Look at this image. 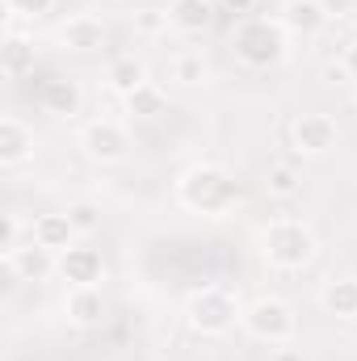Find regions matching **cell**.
Returning <instances> with one entry per match:
<instances>
[{
    "instance_id": "cell-24",
    "label": "cell",
    "mask_w": 357,
    "mask_h": 361,
    "mask_svg": "<svg viewBox=\"0 0 357 361\" xmlns=\"http://www.w3.org/2000/svg\"><path fill=\"white\" fill-rule=\"evenodd\" d=\"M135 30H139V34H160V30H169V8H139V13H135Z\"/></svg>"
},
{
    "instance_id": "cell-16",
    "label": "cell",
    "mask_w": 357,
    "mask_h": 361,
    "mask_svg": "<svg viewBox=\"0 0 357 361\" xmlns=\"http://www.w3.org/2000/svg\"><path fill=\"white\" fill-rule=\"evenodd\" d=\"M214 21V0H169V25L181 34H206Z\"/></svg>"
},
{
    "instance_id": "cell-14",
    "label": "cell",
    "mask_w": 357,
    "mask_h": 361,
    "mask_svg": "<svg viewBox=\"0 0 357 361\" xmlns=\"http://www.w3.org/2000/svg\"><path fill=\"white\" fill-rule=\"evenodd\" d=\"M63 315L76 324V328H97L105 319V298L97 286H72L68 298H63Z\"/></svg>"
},
{
    "instance_id": "cell-2",
    "label": "cell",
    "mask_w": 357,
    "mask_h": 361,
    "mask_svg": "<svg viewBox=\"0 0 357 361\" xmlns=\"http://www.w3.org/2000/svg\"><path fill=\"white\" fill-rule=\"evenodd\" d=\"M286 42H290V34L282 30L277 17H240L231 25V55H236V63H244L253 72L277 68L286 59Z\"/></svg>"
},
{
    "instance_id": "cell-15",
    "label": "cell",
    "mask_w": 357,
    "mask_h": 361,
    "mask_svg": "<svg viewBox=\"0 0 357 361\" xmlns=\"http://www.w3.org/2000/svg\"><path fill=\"white\" fill-rule=\"evenodd\" d=\"M320 307L337 319H357V277L353 273H341V277H328L320 286Z\"/></svg>"
},
{
    "instance_id": "cell-25",
    "label": "cell",
    "mask_w": 357,
    "mask_h": 361,
    "mask_svg": "<svg viewBox=\"0 0 357 361\" xmlns=\"http://www.w3.org/2000/svg\"><path fill=\"white\" fill-rule=\"evenodd\" d=\"M51 4H55V0H4L8 17H25V21H34V17L51 13Z\"/></svg>"
},
{
    "instance_id": "cell-5",
    "label": "cell",
    "mask_w": 357,
    "mask_h": 361,
    "mask_svg": "<svg viewBox=\"0 0 357 361\" xmlns=\"http://www.w3.org/2000/svg\"><path fill=\"white\" fill-rule=\"evenodd\" d=\"M240 328H244L253 341H261V345H286V341L294 336L298 319H294V311H290L286 298H277V294H261V298H253V302L244 307Z\"/></svg>"
},
{
    "instance_id": "cell-7",
    "label": "cell",
    "mask_w": 357,
    "mask_h": 361,
    "mask_svg": "<svg viewBox=\"0 0 357 361\" xmlns=\"http://www.w3.org/2000/svg\"><path fill=\"white\" fill-rule=\"evenodd\" d=\"M290 139H294V152L298 156H328L337 143H341V126H337V118L332 114H320V109H311V114H298L294 122H290Z\"/></svg>"
},
{
    "instance_id": "cell-9",
    "label": "cell",
    "mask_w": 357,
    "mask_h": 361,
    "mask_svg": "<svg viewBox=\"0 0 357 361\" xmlns=\"http://www.w3.org/2000/svg\"><path fill=\"white\" fill-rule=\"evenodd\" d=\"M30 240L59 257V252H68V248L80 240V231H76V223L68 219V210H51V214H38V219L30 223Z\"/></svg>"
},
{
    "instance_id": "cell-1",
    "label": "cell",
    "mask_w": 357,
    "mask_h": 361,
    "mask_svg": "<svg viewBox=\"0 0 357 361\" xmlns=\"http://www.w3.org/2000/svg\"><path fill=\"white\" fill-rule=\"evenodd\" d=\"M177 202L193 214H206V219H227L240 202V185L236 177L214 164V160H202V164H189L177 177Z\"/></svg>"
},
{
    "instance_id": "cell-20",
    "label": "cell",
    "mask_w": 357,
    "mask_h": 361,
    "mask_svg": "<svg viewBox=\"0 0 357 361\" xmlns=\"http://www.w3.org/2000/svg\"><path fill=\"white\" fill-rule=\"evenodd\" d=\"M0 63H4V76H25L34 68V38H25L21 30H8L0 47Z\"/></svg>"
},
{
    "instance_id": "cell-18",
    "label": "cell",
    "mask_w": 357,
    "mask_h": 361,
    "mask_svg": "<svg viewBox=\"0 0 357 361\" xmlns=\"http://www.w3.org/2000/svg\"><path fill=\"white\" fill-rule=\"evenodd\" d=\"M169 80H177L181 89H202L210 80V59L202 51H177L169 59Z\"/></svg>"
},
{
    "instance_id": "cell-26",
    "label": "cell",
    "mask_w": 357,
    "mask_h": 361,
    "mask_svg": "<svg viewBox=\"0 0 357 361\" xmlns=\"http://www.w3.org/2000/svg\"><path fill=\"white\" fill-rule=\"evenodd\" d=\"M25 240H21V223H17V214H4V223H0V252L8 257L13 248H21Z\"/></svg>"
},
{
    "instance_id": "cell-12",
    "label": "cell",
    "mask_w": 357,
    "mask_h": 361,
    "mask_svg": "<svg viewBox=\"0 0 357 361\" xmlns=\"http://www.w3.org/2000/svg\"><path fill=\"white\" fill-rule=\"evenodd\" d=\"M277 21H282V30L290 38H315L328 25V8L320 0H286L282 13H277Z\"/></svg>"
},
{
    "instance_id": "cell-11",
    "label": "cell",
    "mask_w": 357,
    "mask_h": 361,
    "mask_svg": "<svg viewBox=\"0 0 357 361\" xmlns=\"http://www.w3.org/2000/svg\"><path fill=\"white\" fill-rule=\"evenodd\" d=\"M30 160H34V130L21 118L4 114L0 118V169H21Z\"/></svg>"
},
{
    "instance_id": "cell-17",
    "label": "cell",
    "mask_w": 357,
    "mask_h": 361,
    "mask_svg": "<svg viewBox=\"0 0 357 361\" xmlns=\"http://www.w3.org/2000/svg\"><path fill=\"white\" fill-rule=\"evenodd\" d=\"M105 85L118 92V97H131V92H139L147 85V63L135 59V55H118V59H109V68H105Z\"/></svg>"
},
{
    "instance_id": "cell-10",
    "label": "cell",
    "mask_w": 357,
    "mask_h": 361,
    "mask_svg": "<svg viewBox=\"0 0 357 361\" xmlns=\"http://www.w3.org/2000/svg\"><path fill=\"white\" fill-rule=\"evenodd\" d=\"M59 47L72 51V55H92V51H101V47H105V25H101V17H92V13L68 17V21L59 25Z\"/></svg>"
},
{
    "instance_id": "cell-21",
    "label": "cell",
    "mask_w": 357,
    "mask_h": 361,
    "mask_svg": "<svg viewBox=\"0 0 357 361\" xmlns=\"http://www.w3.org/2000/svg\"><path fill=\"white\" fill-rule=\"evenodd\" d=\"M265 193L269 197H298V193H303V177H298V169H294V164H269Z\"/></svg>"
},
{
    "instance_id": "cell-28",
    "label": "cell",
    "mask_w": 357,
    "mask_h": 361,
    "mask_svg": "<svg viewBox=\"0 0 357 361\" xmlns=\"http://www.w3.org/2000/svg\"><path fill=\"white\" fill-rule=\"evenodd\" d=\"M214 8H219V13H231V17L240 21V17H253L257 0H214Z\"/></svg>"
},
{
    "instance_id": "cell-6",
    "label": "cell",
    "mask_w": 357,
    "mask_h": 361,
    "mask_svg": "<svg viewBox=\"0 0 357 361\" xmlns=\"http://www.w3.org/2000/svg\"><path fill=\"white\" fill-rule=\"evenodd\" d=\"M80 147L92 164H122L131 156V135L114 118H92L80 126Z\"/></svg>"
},
{
    "instance_id": "cell-27",
    "label": "cell",
    "mask_w": 357,
    "mask_h": 361,
    "mask_svg": "<svg viewBox=\"0 0 357 361\" xmlns=\"http://www.w3.org/2000/svg\"><path fill=\"white\" fill-rule=\"evenodd\" d=\"M337 68H341V72H345V76L357 85V38H349V42L341 47V59H337Z\"/></svg>"
},
{
    "instance_id": "cell-22",
    "label": "cell",
    "mask_w": 357,
    "mask_h": 361,
    "mask_svg": "<svg viewBox=\"0 0 357 361\" xmlns=\"http://www.w3.org/2000/svg\"><path fill=\"white\" fill-rule=\"evenodd\" d=\"M126 101V114H135V118H156V114H164V92L160 85H143L139 92H131V97H122Z\"/></svg>"
},
{
    "instance_id": "cell-19",
    "label": "cell",
    "mask_w": 357,
    "mask_h": 361,
    "mask_svg": "<svg viewBox=\"0 0 357 361\" xmlns=\"http://www.w3.org/2000/svg\"><path fill=\"white\" fill-rule=\"evenodd\" d=\"M38 97H42V109L47 114H59V118H72L80 109V85L68 80V76H51Z\"/></svg>"
},
{
    "instance_id": "cell-13",
    "label": "cell",
    "mask_w": 357,
    "mask_h": 361,
    "mask_svg": "<svg viewBox=\"0 0 357 361\" xmlns=\"http://www.w3.org/2000/svg\"><path fill=\"white\" fill-rule=\"evenodd\" d=\"M4 269L13 273V277H21V281H42V277L55 273V252H47L42 244L25 240L21 248H13V252L4 257Z\"/></svg>"
},
{
    "instance_id": "cell-3",
    "label": "cell",
    "mask_w": 357,
    "mask_h": 361,
    "mask_svg": "<svg viewBox=\"0 0 357 361\" xmlns=\"http://www.w3.org/2000/svg\"><path fill=\"white\" fill-rule=\"evenodd\" d=\"M315 252H320V240L303 219H269L261 227V257L273 269L298 273L315 261Z\"/></svg>"
},
{
    "instance_id": "cell-23",
    "label": "cell",
    "mask_w": 357,
    "mask_h": 361,
    "mask_svg": "<svg viewBox=\"0 0 357 361\" xmlns=\"http://www.w3.org/2000/svg\"><path fill=\"white\" fill-rule=\"evenodd\" d=\"M68 219L76 223V231H80V235H92V231H97V223H101V210H97L92 202H72V206H68Z\"/></svg>"
},
{
    "instance_id": "cell-4",
    "label": "cell",
    "mask_w": 357,
    "mask_h": 361,
    "mask_svg": "<svg viewBox=\"0 0 357 361\" xmlns=\"http://www.w3.org/2000/svg\"><path fill=\"white\" fill-rule=\"evenodd\" d=\"M240 315H244L240 298L223 286H202L185 298V328L198 336H227L240 324Z\"/></svg>"
},
{
    "instance_id": "cell-8",
    "label": "cell",
    "mask_w": 357,
    "mask_h": 361,
    "mask_svg": "<svg viewBox=\"0 0 357 361\" xmlns=\"http://www.w3.org/2000/svg\"><path fill=\"white\" fill-rule=\"evenodd\" d=\"M55 273H59L68 286H97V281L105 277V257H101V248L76 240L68 252L55 257Z\"/></svg>"
}]
</instances>
